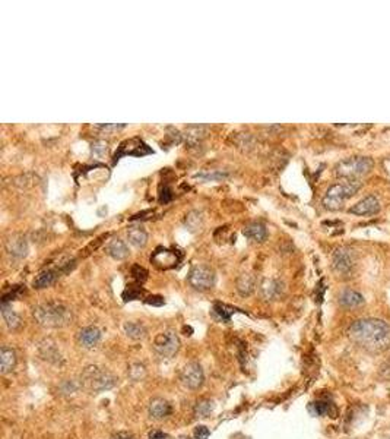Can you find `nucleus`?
I'll return each mask as SVG.
<instances>
[{
    "label": "nucleus",
    "instance_id": "obj_1",
    "mask_svg": "<svg viewBox=\"0 0 390 439\" xmlns=\"http://www.w3.org/2000/svg\"><path fill=\"white\" fill-rule=\"evenodd\" d=\"M348 334L354 343L370 353H381L390 345V326L381 319H360L349 326Z\"/></svg>",
    "mask_w": 390,
    "mask_h": 439
},
{
    "label": "nucleus",
    "instance_id": "obj_2",
    "mask_svg": "<svg viewBox=\"0 0 390 439\" xmlns=\"http://www.w3.org/2000/svg\"><path fill=\"white\" fill-rule=\"evenodd\" d=\"M34 318L41 326L59 328L65 326L72 321V310L63 303L50 302L34 307Z\"/></svg>",
    "mask_w": 390,
    "mask_h": 439
},
{
    "label": "nucleus",
    "instance_id": "obj_3",
    "mask_svg": "<svg viewBox=\"0 0 390 439\" xmlns=\"http://www.w3.org/2000/svg\"><path fill=\"white\" fill-rule=\"evenodd\" d=\"M117 381L119 379L115 378V375H113L108 369L96 366V364L85 368V371L82 372V376H81L82 387L94 394H100V392L114 388Z\"/></svg>",
    "mask_w": 390,
    "mask_h": 439
},
{
    "label": "nucleus",
    "instance_id": "obj_4",
    "mask_svg": "<svg viewBox=\"0 0 390 439\" xmlns=\"http://www.w3.org/2000/svg\"><path fill=\"white\" fill-rule=\"evenodd\" d=\"M361 188V181L342 179L341 181L332 185L323 196L324 208L330 211H338L343 207V202L354 196Z\"/></svg>",
    "mask_w": 390,
    "mask_h": 439
},
{
    "label": "nucleus",
    "instance_id": "obj_5",
    "mask_svg": "<svg viewBox=\"0 0 390 439\" xmlns=\"http://www.w3.org/2000/svg\"><path fill=\"white\" fill-rule=\"evenodd\" d=\"M373 166H374V162L370 157H362V155L348 157V158L338 162L336 174L342 179L358 180V177L365 176L371 172Z\"/></svg>",
    "mask_w": 390,
    "mask_h": 439
},
{
    "label": "nucleus",
    "instance_id": "obj_6",
    "mask_svg": "<svg viewBox=\"0 0 390 439\" xmlns=\"http://www.w3.org/2000/svg\"><path fill=\"white\" fill-rule=\"evenodd\" d=\"M180 349V340L176 333L172 331H165L155 337L153 340V350L158 356H161L164 359H171L174 354L179 352Z\"/></svg>",
    "mask_w": 390,
    "mask_h": 439
},
{
    "label": "nucleus",
    "instance_id": "obj_7",
    "mask_svg": "<svg viewBox=\"0 0 390 439\" xmlns=\"http://www.w3.org/2000/svg\"><path fill=\"white\" fill-rule=\"evenodd\" d=\"M189 284L196 290H209L215 284V272L206 265H196L189 272Z\"/></svg>",
    "mask_w": 390,
    "mask_h": 439
},
{
    "label": "nucleus",
    "instance_id": "obj_8",
    "mask_svg": "<svg viewBox=\"0 0 390 439\" xmlns=\"http://www.w3.org/2000/svg\"><path fill=\"white\" fill-rule=\"evenodd\" d=\"M181 383L187 390H199L205 382V373L199 363H187L180 375Z\"/></svg>",
    "mask_w": 390,
    "mask_h": 439
},
{
    "label": "nucleus",
    "instance_id": "obj_9",
    "mask_svg": "<svg viewBox=\"0 0 390 439\" xmlns=\"http://www.w3.org/2000/svg\"><path fill=\"white\" fill-rule=\"evenodd\" d=\"M354 253L351 249L348 248H338L333 252V268L339 272V274H349L354 268Z\"/></svg>",
    "mask_w": 390,
    "mask_h": 439
},
{
    "label": "nucleus",
    "instance_id": "obj_10",
    "mask_svg": "<svg viewBox=\"0 0 390 439\" xmlns=\"http://www.w3.org/2000/svg\"><path fill=\"white\" fill-rule=\"evenodd\" d=\"M151 262L155 267L161 268V269H168V268L177 265L179 257H177V253L174 250L160 248L153 252V255L151 257Z\"/></svg>",
    "mask_w": 390,
    "mask_h": 439
},
{
    "label": "nucleus",
    "instance_id": "obj_11",
    "mask_svg": "<svg viewBox=\"0 0 390 439\" xmlns=\"http://www.w3.org/2000/svg\"><path fill=\"white\" fill-rule=\"evenodd\" d=\"M259 290H260V295H262V297L265 300H275L278 297L282 296L284 283L279 281V280H275V278H265L260 283Z\"/></svg>",
    "mask_w": 390,
    "mask_h": 439
},
{
    "label": "nucleus",
    "instance_id": "obj_12",
    "mask_svg": "<svg viewBox=\"0 0 390 439\" xmlns=\"http://www.w3.org/2000/svg\"><path fill=\"white\" fill-rule=\"evenodd\" d=\"M379 211H380V202L373 195L357 202L354 207L349 208V212L355 215H376Z\"/></svg>",
    "mask_w": 390,
    "mask_h": 439
},
{
    "label": "nucleus",
    "instance_id": "obj_13",
    "mask_svg": "<svg viewBox=\"0 0 390 439\" xmlns=\"http://www.w3.org/2000/svg\"><path fill=\"white\" fill-rule=\"evenodd\" d=\"M101 340V331L96 326H85L77 334V343L85 349H92Z\"/></svg>",
    "mask_w": 390,
    "mask_h": 439
},
{
    "label": "nucleus",
    "instance_id": "obj_14",
    "mask_svg": "<svg viewBox=\"0 0 390 439\" xmlns=\"http://www.w3.org/2000/svg\"><path fill=\"white\" fill-rule=\"evenodd\" d=\"M6 250L15 258H25L28 253V243L22 236H12L6 240Z\"/></svg>",
    "mask_w": 390,
    "mask_h": 439
},
{
    "label": "nucleus",
    "instance_id": "obj_15",
    "mask_svg": "<svg viewBox=\"0 0 390 439\" xmlns=\"http://www.w3.org/2000/svg\"><path fill=\"white\" fill-rule=\"evenodd\" d=\"M171 414V406L164 398H153L149 403V416L153 420H164Z\"/></svg>",
    "mask_w": 390,
    "mask_h": 439
},
{
    "label": "nucleus",
    "instance_id": "obj_16",
    "mask_svg": "<svg viewBox=\"0 0 390 439\" xmlns=\"http://www.w3.org/2000/svg\"><path fill=\"white\" fill-rule=\"evenodd\" d=\"M243 234L253 242H263L267 237V229L265 224L253 221V223H248L247 226L243 229Z\"/></svg>",
    "mask_w": 390,
    "mask_h": 439
},
{
    "label": "nucleus",
    "instance_id": "obj_17",
    "mask_svg": "<svg viewBox=\"0 0 390 439\" xmlns=\"http://www.w3.org/2000/svg\"><path fill=\"white\" fill-rule=\"evenodd\" d=\"M15 364H16V353L9 347L3 345L0 350V372L3 375L12 372Z\"/></svg>",
    "mask_w": 390,
    "mask_h": 439
},
{
    "label": "nucleus",
    "instance_id": "obj_18",
    "mask_svg": "<svg viewBox=\"0 0 390 439\" xmlns=\"http://www.w3.org/2000/svg\"><path fill=\"white\" fill-rule=\"evenodd\" d=\"M59 277H60V272L56 269H44L34 278L32 286L35 288H47V287L53 286L57 281Z\"/></svg>",
    "mask_w": 390,
    "mask_h": 439
},
{
    "label": "nucleus",
    "instance_id": "obj_19",
    "mask_svg": "<svg viewBox=\"0 0 390 439\" xmlns=\"http://www.w3.org/2000/svg\"><path fill=\"white\" fill-rule=\"evenodd\" d=\"M339 303L343 307H348V309H352V307H358L364 303V297L355 291V290H343L342 293L339 295Z\"/></svg>",
    "mask_w": 390,
    "mask_h": 439
},
{
    "label": "nucleus",
    "instance_id": "obj_20",
    "mask_svg": "<svg viewBox=\"0 0 390 439\" xmlns=\"http://www.w3.org/2000/svg\"><path fill=\"white\" fill-rule=\"evenodd\" d=\"M107 252L115 261H122V259L129 257V248L122 239L111 240L107 246Z\"/></svg>",
    "mask_w": 390,
    "mask_h": 439
},
{
    "label": "nucleus",
    "instance_id": "obj_21",
    "mask_svg": "<svg viewBox=\"0 0 390 439\" xmlns=\"http://www.w3.org/2000/svg\"><path fill=\"white\" fill-rule=\"evenodd\" d=\"M127 239L134 248H143L148 242V233L141 226H134L127 230Z\"/></svg>",
    "mask_w": 390,
    "mask_h": 439
},
{
    "label": "nucleus",
    "instance_id": "obj_22",
    "mask_svg": "<svg viewBox=\"0 0 390 439\" xmlns=\"http://www.w3.org/2000/svg\"><path fill=\"white\" fill-rule=\"evenodd\" d=\"M2 316L5 319V322L8 325L9 330H18L22 324L21 321V316L12 309V306L8 305L6 302L2 303Z\"/></svg>",
    "mask_w": 390,
    "mask_h": 439
},
{
    "label": "nucleus",
    "instance_id": "obj_23",
    "mask_svg": "<svg viewBox=\"0 0 390 439\" xmlns=\"http://www.w3.org/2000/svg\"><path fill=\"white\" fill-rule=\"evenodd\" d=\"M256 287V278L251 274H243L237 280V291L241 296H250L255 291Z\"/></svg>",
    "mask_w": 390,
    "mask_h": 439
},
{
    "label": "nucleus",
    "instance_id": "obj_24",
    "mask_svg": "<svg viewBox=\"0 0 390 439\" xmlns=\"http://www.w3.org/2000/svg\"><path fill=\"white\" fill-rule=\"evenodd\" d=\"M40 353L43 356V359H46L48 362L57 363L60 360V353H59L57 347L50 340H46L44 343L40 344Z\"/></svg>",
    "mask_w": 390,
    "mask_h": 439
},
{
    "label": "nucleus",
    "instance_id": "obj_25",
    "mask_svg": "<svg viewBox=\"0 0 390 439\" xmlns=\"http://www.w3.org/2000/svg\"><path fill=\"white\" fill-rule=\"evenodd\" d=\"M124 333L132 340H143L148 334L145 325L139 324V322H126L124 324Z\"/></svg>",
    "mask_w": 390,
    "mask_h": 439
},
{
    "label": "nucleus",
    "instance_id": "obj_26",
    "mask_svg": "<svg viewBox=\"0 0 390 439\" xmlns=\"http://www.w3.org/2000/svg\"><path fill=\"white\" fill-rule=\"evenodd\" d=\"M186 226L190 231H199L203 227V214L200 211H190L186 215Z\"/></svg>",
    "mask_w": 390,
    "mask_h": 439
},
{
    "label": "nucleus",
    "instance_id": "obj_27",
    "mask_svg": "<svg viewBox=\"0 0 390 439\" xmlns=\"http://www.w3.org/2000/svg\"><path fill=\"white\" fill-rule=\"evenodd\" d=\"M238 312V309L236 307H231V306L227 305H221V303H217L213 306V315L218 318L219 321H224V322H229L231 319V315Z\"/></svg>",
    "mask_w": 390,
    "mask_h": 439
},
{
    "label": "nucleus",
    "instance_id": "obj_28",
    "mask_svg": "<svg viewBox=\"0 0 390 439\" xmlns=\"http://www.w3.org/2000/svg\"><path fill=\"white\" fill-rule=\"evenodd\" d=\"M212 411H213V401L210 400H200L194 406V416L198 419L208 417Z\"/></svg>",
    "mask_w": 390,
    "mask_h": 439
},
{
    "label": "nucleus",
    "instance_id": "obj_29",
    "mask_svg": "<svg viewBox=\"0 0 390 439\" xmlns=\"http://www.w3.org/2000/svg\"><path fill=\"white\" fill-rule=\"evenodd\" d=\"M310 410H311V413H314L316 416H324V414H330L332 413L333 417H336L335 414H336V410L333 409L332 404H329V403H326V401H316V403H313L311 406H310Z\"/></svg>",
    "mask_w": 390,
    "mask_h": 439
},
{
    "label": "nucleus",
    "instance_id": "obj_30",
    "mask_svg": "<svg viewBox=\"0 0 390 439\" xmlns=\"http://www.w3.org/2000/svg\"><path fill=\"white\" fill-rule=\"evenodd\" d=\"M127 375H129V379L132 382H139L145 379L146 376V368L142 363H132L129 366V371H127Z\"/></svg>",
    "mask_w": 390,
    "mask_h": 439
},
{
    "label": "nucleus",
    "instance_id": "obj_31",
    "mask_svg": "<svg viewBox=\"0 0 390 439\" xmlns=\"http://www.w3.org/2000/svg\"><path fill=\"white\" fill-rule=\"evenodd\" d=\"M107 151H108V142L104 141V139H98V141H95L91 145V153H92V155L95 158H100V157L105 155Z\"/></svg>",
    "mask_w": 390,
    "mask_h": 439
},
{
    "label": "nucleus",
    "instance_id": "obj_32",
    "mask_svg": "<svg viewBox=\"0 0 390 439\" xmlns=\"http://www.w3.org/2000/svg\"><path fill=\"white\" fill-rule=\"evenodd\" d=\"M196 177L203 180H222L227 177V173L219 172V170H210V172H200L196 174Z\"/></svg>",
    "mask_w": 390,
    "mask_h": 439
},
{
    "label": "nucleus",
    "instance_id": "obj_33",
    "mask_svg": "<svg viewBox=\"0 0 390 439\" xmlns=\"http://www.w3.org/2000/svg\"><path fill=\"white\" fill-rule=\"evenodd\" d=\"M200 129H202V127L193 126V127H190V129L187 131V134H186V139L189 141L190 145H198V143L200 142V139H202V136H203V135L200 134Z\"/></svg>",
    "mask_w": 390,
    "mask_h": 439
},
{
    "label": "nucleus",
    "instance_id": "obj_34",
    "mask_svg": "<svg viewBox=\"0 0 390 439\" xmlns=\"http://www.w3.org/2000/svg\"><path fill=\"white\" fill-rule=\"evenodd\" d=\"M142 296V290L141 288H136V290H133V287H129L126 291H124V300L127 302V300H134V299H139V297Z\"/></svg>",
    "mask_w": 390,
    "mask_h": 439
},
{
    "label": "nucleus",
    "instance_id": "obj_35",
    "mask_svg": "<svg viewBox=\"0 0 390 439\" xmlns=\"http://www.w3.org/2000/svg\"><path fill=\"white\" fill-rule=\"evenodd\" d=\"M210 432L206 426H198L194 429V439H208L209 438Z\"/></svg>",
    "mask_w": 390,
    "mask_h": 439
},
{
    "label": "nucleus",
    "instance_id": "obj_36",
    "mask_svg": "<svg viewBox=\"0 0 390 439\" xmlns=\"http://www.w3.org/2000/svg\"><path fill=\"white\" fill-rule=\"evenodd\" d=\"M132 274H133V277L138 280V281H143L145 278H146V271L143 269V268H141L139 265H134L133 269H132Z\"/></svg>",
    "mask_w": 390,
    "mask_h": 439
},
{
    "label": "nucleus",
    "instance_id": "obj_37",
    "mask_svg": "<svg viewBox=\"0 0 390 439\" xmlns=\"http://www.w3.org/2000/svg\"><path fill=\"white\" fill-rule=\"evenodd\" d=\"M98 127H100V129H104V131H115V129H122V127H124V124H98Z\"/></svg>",
    "mask_w": 390,
    "mask_h": 439
},
{
    "label": "nucleus",
    "instance_id": "obj_38",
    "mask_svg": "<svg viewBox=\"0 0 390 439\" xmlns=\"http://www.w3.org/2000/svg\"><path fill=\"white\" fill-rule=\"evenodd\" d=\"M146 303H148V305L161 306V305H164V299H162V297H160V296H152L146 300Z\"/></svg>",
    "mask_w": 390,
    "mask_h": 439
},
{
    "label": "nucleus",
    "instance_id": "obj_39",
    "mask_svg": "<svg viewBox=\"0 0 390 439\" xmlns=\"http://www.w3.org/2000/svg\"><path fill=\"white\" fill-rule=\"evenodd\" d=\"M111 439H134V436L129 432H117L111 436Z\"/></svg>",
    "mask_w": 390,
    "mask_h": 439
},
{
    "label": "nucleus",
    "instance_id": "obj_40",
    "mask_svg": "<svg viewBox=\"0 0 390 439\" xmlns=\"http://www.w3.org/2000/svg\"><path fill=\"white\" fill-rule=\"evenodd\" d=\"M149 438L151 439H165L167 438V435H165V433H162V432H158V430H153V432H151V433H149Z\"/></svg>",
    "mask_w": 390,
    "mask_h": 439
},
{
    "label": "nucleus",
    "instance_id": "obj_41",
    "mask_svg": "<svg viewBox=\"0 0 390 439\" xmlns=\"http://www.w3.org/2000/svg\"><path fill=\"white\" fill-rule=\"evenodd\" d=\"M165 193H162L161 195V202H168V200L171 199V191L168 189V188H165Z\"/></svg>",
    "mask_w": 390,
    "mask_h": 439
}]
</instances>
